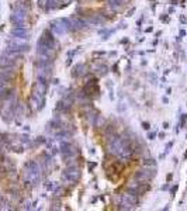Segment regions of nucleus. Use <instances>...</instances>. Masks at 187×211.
Segmentation results:
<instances>
[{
	"mask_svg": "<svg viewBox=\"0 0 187 211\" xmlns=\"http://www.w3.org/2000/svg\"><path fill=\"white\" fill-rule=\"evenodd\" d=\"M17 103H19V99L16 94V89L13 87V90L7 94V97L0 101V116L6 122H10L14 120Z\"/></svg>",
	"mask_w": 187,
	"mask_h": 211,
	"instance_id": "nucleus-1",
	"label": "nucleus"
},
{
	"mask_svg": "<svg viewBox=\"0 0 187 211\" xmlns=\"http://www.w3.org/2000/svg\"><path fill=\"white\" fill-rule=\"evenodd\" d=\"M41 176H42V170L40 168V163L35 161H30L24 165V169H23V179H24V183L27 186H35L40 183L41 180Z\"/></svg>",
	"mask_w": 187,
	"mask_h": 211,
	"instance_id": "nucleus-2",
	"label": "nucleus"
},
{
	"mask_svg": "<svg viewBox=\"0 0 187 211\" xmlns=\"http://www.w3.org/2000/svg\"><path fill=\"white\" fill-rule=\"evenodd\" d=\"M82 177V170L77 165H70V166H66L65 170L62 173V182L65 184H70L75 186Z\"/></svg>",
	"mask_w": 187,
	"mask_h": 211,
	"instance_id": "nucleus-3",
	"label": "nucleus"
},
{
	"mask_svg": "<svg viewBox=\"0 0 187 211\" xmlns=\"http://www.w3.org/2000/svg\"><path fill=\"white\" fill-rule=\"evenodd\" d=\"M49 30L55 35H63L73 31V25L69 19H56L49 24Z\"/></svg>",
	"mask_w": 187,
	"mask_h": 211,
	"instance_id": "nucleus-4",
	"label": "nucleus"
},
{
	"mask_svg": "<svg viewBox=\"0 0 187 211\" xmlns=\"http://www.w3.org/2000/svg\"><path fill=\"white\" fill-rule=\"evenodd\" d=\"M122 148H124V137H120L115 135L113 139H110L107 142V153L111 156H115L118 158L120 153H121Z\"/></svg>",
	"mask_w": 187,
	"mask_h": 211,
	"instance_id": "nucleus-5",
	"label": "nucleus"
},
{
	"mask_svg": "<svg viewBox=\"0 0 187 211\" xmlns=\"http://www.w3.org/2000/svg\"><path fill=\"white\" fill-rule=\"evenodd\" d=\"M27 19H28V10L16 6V8L13 10V14H11V17H10V20H11V23L14 24V27H27L25 25Z\"/></svg>",
	"mask_w": 187,
	"mask_h": 211,
	"instance_id": "nucleus-6",
	"label": "nucleus"
},
{
	"mask_svg": "<svg viewBox=\"0 0 187 211\" xmlns=\"http://www.w3.org/2000/svg\"><path fill=\"white\" fill-rule=\"evenodd\" d=\"M7 49L10 51H17V52H27L30 49V45L27 40L24 38H16V37H11V40H8L7 42Z\"/></svg>",
	"mask_w": 187,
	"mask_h": 211,
	"instance_id": "nucleus-7",
	"label": "nucleus"
},
{
	"mask_svg": "<svg viewBox=\"0 0 187 211\" xmlns=\"http://www.w3.org/2000/svg\"><path fill=\"white\" fill-rule=\"evenodd\" d=\"M155 176H156V168H146V166H144L142 169H139V170L135 172L134 179L139 180V182L148 183V182H150Z\"/></svg>",
	"mask_w": 187,
	"mask_h": 211,
	"instance_id": "nucleus-8",
	"label": "nucleus"
},
{
	"mask_svg": "<svg viewBox=\"0 0 187 211\" xmlns=\"http://www.w3.org/2000/svg\"><path fill=\"white\" fill-rule=\"evenodd\" d=\"M127 189H129V190H134L135 193H138V194H145L146 191H149V184L145 182H139V180H137V179H132V180H129L128 183H127Z\"/></svg>",
	"mask_w": 187,
	"mask_h": 211,
	"instance_id": "nucleus-9",
	"label": "nucleus"
},
{
	"mask_svg": "<svg viewBox=\"0 0 187 211\" xmlns=\"http://www.w3.org/2000/svg\"><path fill=\"white\" fill-rule=\"evenodd\" d=\"M83 92H84V94H86L89 99H94L96 96H99L97 80H96V79H90L89 82H86V84H84V87H83Z\"/></svg>",
	"mask_w": 187,
	"mask_h": 211,
	"instance_id": "nucleus-10",
	"label": "nucleus"
},
{
	"mask_svg": "<svg viewBox=\"0 0 187 211\" xmlns=\"http://www.w3.org/2000/svg\"><path fill=\"white\" fill-rule=\"evenodd\" d=\"M48 92V82L44 79H38L34 82L32 84V93H37V94H41V96H45Z\"/></svg>",
	"mask_w": 187,
	"mask_h": 211,
	"instance_id": "nucleus-11",
	"label": "nucleus"
},
{
	"mask_svg": "<svg viewBox=\"0 0 187 211\" xmlns=\"http://www.w3.org/2000/svg\"><path fill=\"white\" fill-rule=\"evenodd\" d=\"M16 69H17V66H7V68H0V79L13 80L14 76H16Z\"/></svg>",
	"mask_w": 187,
	"mask_h": 211,
	"instance_id": "nucleus-12",
	"label": "nucleus"
},
{
	"mask_svg": "<svg viewBox=\"0 0 187 211\" xmlns=\"http://www.w3.org/2000/svg\"><path fill=\"white\" fill-rule=\"evenodd\" d=\"M28 104H30V108H31L32 111H40L44 108V106H45V99L44 100H41V99H37L35 96H30V99H28Z\"/></svg>",
	"mask_w": 187,
	"mask_h": 211,
	"instance_id": "nucleus-13",
	"label": "nucleus"
},
{
	"mask_svg": "<svg viewBox=\"0 0 187 211\" xmlns=\"http://www.w3.org/2000/svg\"><path fill=\"white\" fill-rule=\"evenodd\" d=\"M84 21H86V24H90V25H103L105 23V17H103L101 14H92V16L86 17Z\"/></svg>",
	"mask_w": 187,
	"mask_h": 211,
	"instance_id": "nucleus-14",
	"label": "nucleus"
},
{
	"mask_svg": "<svg viewBox=\"0 0 187 211\" xmlns=\"http://www.w3.org/2000/svg\"><path fill=\"white\" fill-rule=\"evenodd\" d=\"M87 75V66L84 63H76L72 69V76L73 77H83Z\"/></svg>",
	"mask_w": 187,
	"mask_h": 211,
	"instance_id": "nucleus-15",
	"label": "nucleus"
},
{
	"mask_svg": "<svg viewBox=\"0 0 187 211\" xmlns=\"http://www.w3.org/2000/svg\"><path fill=\"white\" fill-rule=\"evenodd\" d=\"M30 35V31L27 27H14L11 30V37H16V38H24L27 40Z\"/></svg>",
	"mask_w": 187,
	"mask_h": 211,
	"instance_id": "nucleus-16",
	"label": "nucleus"
},
{
	"mask_svg": "<svg viewBox=\"0 0 187 211\" xmlns=\"http://www.w3.org/2000/svg\"><path fill=\"white\" fill-rule=\"evenodd\" d=\"M70 108H72V106L70 104H68V103H65V101H59L58 104H56V111H58L61 116H66V114H69L70 113Z\"/></svg>",
	"mask_w": 187,
	"mask_h": 211,
	"instance_id": "nucleus-17",
	"label": "nucleus"
},
{
	"mask_svg": "<svg viewBox=\"0 0 187 211\" xmlns=\"http://www.w3.org/2000/svg\"><path fill=\"white\" fill-rule=\"evenodd\" d=\"M70 21H72V25H73V30H83L87 25L84 19H82V17H72Z\"/></svg>",
	"mask_w": 187,
	"mask_h": 211,
	"instance_id": "nucleus-18",
	"label": "nucleus"
},
{
	"mask_svg": "<svg viewBox=\"0 0 187 211\" xmlns=\"http://www.w3.org/2000/svg\"><path fill=\"white\" fill-rule=\"evenodd\" d=\"M92 69H93V72H94L96 75H99V76H104V75L108 72L107 65H103V63H94Z\"/></svg>",
	"mask_w": 187,
	"mask_h": 211,
	"instance_id": "nucleus-19",
	"label": "nucleus"
},
{
	"mask_svg": "<svg viewBox=\"0 0 187 211\" xmlns=\"http://www.w3.org/2000/svg\"><path fill=\"white\" fill-rule=\"evenodd\" d=\"M7 66H17L16 61L10 59L8 56H6V55H2V56H0V68H7Z\"/></svg>",
	"mask_w": 187,
	"mask_h": 211,
	"instance_id": "nucleus-20",
	"label": "nucleus"
},
{
	"mask_svg": "<svg viewBox=\"0 0 187 211\" xmlns=\"http://www.w3.org/2000/svg\"><path fill=\"white\" fill-rule=\"evenodd\" d=\"M16 117L19 120H21V118H24L25 117V108H24V104L23 103H17V107H16Z\"/></svg>",
	"mask_w": 187,
	"mask_h": 211,
	"instance_id": "nucleus-21",
	"label": "nucleus"
},
{
	"mask_svg": "<svg viewBox=\"0 0 187 211\" xmlns=\"http://www.w3.org/2000/svg\"><path fill=\"white\" fill-rule=\"evenodd\" d=\"M142 165L146 166V168H156V161L152 159V158H145L142 161Z\"/></svg>",
	"mask_w": 187,
	"mask_h": 211,
	"instance_id": "nucleus-22",
	"label": "nucleus"
},
{
	"mask_svg": "<svg viewBox=\"0 0 187 211\" xmlns=\"http://www.w3.org/2000/svg\"><path fill=\"white\" fill-rule=\"evenodd\" d=\"M58 0H47V3H45V6H47V10H52V8H56L58 7Z\"/></svg>",
	"mask_w": 187,
	"mask_h": 211,
	"instance_id": "nucleus-23",
	"label": "nucleus"
},
{
	"mask_svg": "<svg viewBox=\"0 0 187 211\" xmlns=\"http://www.w3.org/2000/svg\"><path fill=\"white\" fill-rule=\"evenodd\" d=\"M179 125H180V128H184V127L187 125V116H186V114H182V116H180Z\"/></svg>",
	"mask_w": 187,
	"mask_h": 211,
	"instance_id": "nucleus-24",
	"label": "nucleus"
},
{
	"mask_svg": "<svg viewBox=\"0 0 187 211\" xmlns=\"http://www.w3.org/2000/svg\"><path fill=\"white\" fill-rule=\"evenodd\" d=\"M173 146V142H169L167 145H166V151H165V155H167L169 153V151H170V148Z\"/></svg>",
	"mask_w": 187,
	"mask_h": 211,
	"instance_id": "nucleus-25",
	"label": "nucleus"
},
{
	"mask_svg": "<svg viewBox=\"0 0 187 211\" xmlns=\"http://www.w3.org/2000/svg\"><path fill=\"white\" fill-rule=\"evenodd\" d=\"M156 138V132H149L148 134V139H155Z\"/></svg>",
	"mask_w": 187,
	"mask_h": 211,
	"instance_id": "nucleus-26",
	"label": "nucleus"
},
{
	"mask_svg": "<svg viewBox=\"0 0 187 211\" xmlns=\"http://www.w3.org/2000/svg\"><path fill=\"white\" fill-rule=\"evenodd\" d=\"M176 191H177V184L173 186V187H172V190H170V196H172V197L174 196V193H176Z\"/></svg>",
	"mask_w": 187,
	"mask_h": 211,
	"instance_id": "nucleus-27",
	"label": "nucleus"
},
{
	"mask_svg": "<svg viewBox=\"0 0 187 211\" xmlns=\"http://www.w3.org/2000/svg\"><path fill=\"white\" fill-rule=\"evenodd\" d=\"M87 165H89V169H90V172L93 170V168H94V166H97V163H94V162H89V163H87Z\"/></svg>",
	"mask_w": 187,
	"mask_h": 211,
	"instance_id": "nucleus-28",
	"label": "nucleus"
},
{
	"mask_svg": "<svg viewBox=\"0 0 187 211\" xmlns=\"http://www.w3.org/2000/svg\"><path fill=\"white\" fill-rule=\"evenodd\" d=\"M142 128H144V129H146V131H148V129H149V128H150V125H149V122H142Z\"/></svg>",
	"mask_w": 187,
	"mask_h": 211,
	"instance_id": "nucleus-29",
	"label": "nucleus"
},
{
	"mask_svg": "<svg viewBox=\"0 0 187 211\" xmlns=\"http://www.w3.org/2000/svg\"><path fill=\"white\" fill-rule=\"evenodd\" d=\"M4 204V197H3V194L0 193V206H3Z\"/></svg>",
	"mask_w": 187,
	"mask_h": 211,
	"instance_id": "nucleus-30",
	"label": "nucleus"
},
{
	"mask_svg": "<svg viewBox=\"0 0 187 211\" xmlns=\"http://www.w3.org/2000/svg\"><path fill=\"white\" fill-rule=\"evenodd\" d=\"M134 11H135V8H131V10L128 11V14H127V16H128V17H129V16H132V13H134Z\"/></svg>",
	"mask_w": 187,
	"mask_h": 211,
	"instance_id": "nucleus-31",
	"label": "nucleus"
},
{
	"mask_svg": "<svg viewBox=\"0 0 187 211\" xmlns=\"http://www.w3.org/2000/svg\"><path fill=\"white\" fill-rule=\"evenodd\" d=\"M162 127H163L165 129H167L169 128V122H163V125H162Z\"/></svg>",
	"mask_w": 187,
	"mask_h": 211,
	"instance_id": "nucleus-32",
	"label": "nucleus"
},
{
	"mask_svg": "<svg viewBox=\"0 0 187 211\" xmlns=\"http://www.w3.org/2000/svg\"><path fill=\"white\" fill-rule=\"evenodd\" d=\"M180 21H182L183 24H186V23H187V19H186V17H182V19H180Z\"/></svg>",
	"mask_w": 187,
	"mask_h": 211,
	"instance_id": "nucleus-33",
	"label": "nucleus"
},
{
	"mask_svg": "<svg viewBox=\"0 0 187 211\" xmlns=\"http://www.w3.org/2000/svg\"><path fill=\"white\" fill-rule=\"evenodd\" d=\"M169 189V184H163L162 186V190H167Z\"/></svg>",
	"mask_w": 187,
	"mask_h": 211,
	"instance_id": "nucleus-34",
	"label": "nucleus"
},
{
	"mask_svg": "<svg viewBox=\"0 0 187 211\" xmlns=\"http://www.w3.org/2000/svg\"><path fill=\"white\" fill-rule=\"evenodd\" d=\"M162 101H163V103H165V104H167V103H169V100H167V99H166V97H163V99H162Z\"/></svg>",
	"mask_w": 187,
	"mask_h": 211,
	"instance_id": "nucleus-35",
	"label": "nucleus"
},
{
	"mask_svg": "<svg viewBox=\"0 0 187 211\" xmlns=\"http://www.w3.org/2000/svg\"><path fill=\"white\" fill-rule=\"evenodd\" d=\"M159 138H162V139H165V134L162 132V134H159Z\"/></svg>",
	"mask_w": 187,
	"mask_h": 211,
	"instance_id": "nucleus-36",
	"label": "nucleus"
},
{
	"mask_svg": "<svg viewBox=\"0 0 187 211\" xmlns=\"http://www.w3.org/2000/svg\"><path fill=\"white\" fill-rule=\"evenodd\" d=\"M180 35H182V37H183V35H186V31H184V30H182V31H180Z\"/></svg>",
	"mask_w": 187,
	"mask_h": 211,
	"instance_id": "nucleus-37",
	"label": "nucleus"
},
{
	"mask_svg": "<svg viewBox=\"0 0 187 211\" xmlns=\"http://www.w3.org/2000/svg\"><path fill=\"white\" fill-rule=\"evenodd\" d=\"M152 30H153V28H152V27H149V28H146V30H145V31H146V32H150V31H152Z\"/></svg>",
	"mask_w": 187,
	"mask_h": 211,
	"instance_id": "nucleus-38",
	"label": "nucleus"
},
{
	"mask_svg": "<svg viewBox=\"0 0 187 211\" xmlns=\"http://www.w3.org/2000/svg\"><path fill=\"white\" fill-rule=\"evenodd\" d=\"M177 2H179V0H172V3H173V4H176Z\"/></svg>",
	"mask_w": 187,
	"mask_h": 211,
	"instance_id": "nucleus-39",
	"label": "nucleus"
},
{
	"mask_svg": "<svg viewBox=\"0 0 187 211\" xmlns=\"http://www.w3.org/2000/svg\"><path fill=\"white\" fill-rule=\"evenodd\" d=\"M184 159H187V152L184 153Z\"/></svg>",
	"mask_w": 187,
	"mask_h": 211,
	"instance_id": "nucleus-40",
	"label": "nucleus"
},
{
	"mask_svg": "<svg viewBox=\"0 0 187 211\" xmlns=\"http://www.w3.org/2000/svg\"><path fill=\"white\" fill-rule=\"evenodd\" d=\"M186 138H187V135H186Z\"/></svg>",
	"mask_w": 187,
	"mask_h": 211,
	"instance_id": "nucleus-41",
	"label": "nucleus"
}]
</instances>
